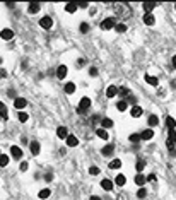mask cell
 <instances>
[{
  "label": "cell",
  "mask_w": 176,
  "mask_h": 200,
  "mask_svg": "<svg viewBox=\"0 0 176 200\" xmlns=\"http://www.w3.org/2000/svg\"><path fill=\"white\" fill-rule=\"evenodd\" d=\"M113 10L118 17H128L130 15V7L125 4H115L113 5Z\"/></svg>",
  "instance_id": "6da1fadb"
},
{
  "label": "cell",
  "mask_w": 176,
  "mask_h": 200,
  "mask_svg": "<svg viewBox=\"0 0 176 200\" xmlns=\"http://www.w3.org/2000/svg\"><path fill=\"white\" fill-rule=\"evenodd\" d=\"M113 27H116V19L115 17H108L101 22V29H104V31H110Z\"/></svg>",
  "instance_id": "7a4b0ae2"
},
{
  "label": "cell",
  "mask_w": 176,
  "mask_h": 200,
  "mask_svg": "<svg viewBox=\"0 0 176 200\" xmlns=\"http://www.w3.org/2000/svg\"><path fill=\"white\" fill-rule=\"evenodd\" d=\"M166 144H168V149H174V144H176V130H169L168 132V140H166Z\"/></svg>",
  "instance_id": "3957f363"
},
{
  "label": "cell",
  "mask_w": 176,
  "mask_h": 200,
  "mask_svg": "<svg viewBox=\"0 0 176 200\" xmlns=\"http://www.w3.org/2000/svg\"><path fill=\"white\" fill-rule=\"evenodd\" d=\"M40 26L43 27V29H50V27L53 26V21L52 17H48V15H44V17L40 19Z\"/></svg>",
  "instance_id": "277c9868"
},
{
  "label": "cell",
  "mask_w": 176,
  "mask_h": 200,
  "mask_svg": "<svg viewBox=\"0 0 176 200\" xmlns=\"http://www.w3.org/2000/svg\"><path fill=\"white\" fill-rule=\"evenodd\" d=\"M10 154H12V157H14V159H21V157H22L21 147H17V145H12V147H10Z\"/></svg>",
  "instance_id": "5b68a950"
},
{
  "label": "cell",
  "mask_w": 176,
  "mask_h": 200,
  "mask_svg": "<svg viewBox=\"0 0 176 200\" xmlns=\"http://www.w3.org/2000/svg\"><path fill=\"white\" fill-rule=\"evenodd\" d=\"M14 106L17 108V110H22V108L27 106V101L24 99V98H15V99H14Z\"/></svg>",
  "instance_id": "8992f818"
},
{
  "label": "cell",
  "mask_w": 176,
  "mask_h": 200,
  "mask_svg": "<svg viewBox=\"0 0 176 200\" xmlns=\"http://www.w3.org/2000/svg\"><path fill=\"white\" fill-rule=\"evenodd\" d=\"M0 38H2V40H12V38H14V31L12 29H2L0 31Z\"/></svg>",
  "instance_id": "52a82bcc"
},
{
  "label": "cell",
  "mask_w": 176,
  "mask_h": 200,
  "mask_svg": "<svg viewBox=\"0 0 176 200\" xmlns=\"http://www.w3.org/2000/svg\"><path fill=\"white\" fill-rule=\"evenodd\" d=\"M101 152H103V156H106V157H110V156L115 152V147H113V144H108V145H104V147L101 149Z\"/></svg>",
  "instance_id": "ba28073f"
},
{
  "label": "cell",
  "mask_w": 176,
  "mask_h": 200,
  "mask_svg": "<svg viewBox=\"0 0 176 200\" xmlns=\"http://www.w3.org/2000/svg\"><path fill=\"white\" fill-rule=\"evenodd\" d=\"M142 113H144V110H142L140 106H137V104L132 108V110H130V115H132L133 118H139V116H142Z\"/></svg>",
  "instance_id": "9c48e42d"
},
{
  "label": "cell",
  "mask_w": 176,
  "mask_h": 200,
  "mask_svg": "<svg viewBox=\"0 0 176 200\" xmlns=\"http://www.w3.org/2000/svg\"><path fill=\"white\" fill-rule=\"evenodd\" d=\"M89 106H91V99H89V98H82L81 103H79V108H81V110H84V111H87Z\"/></svg>",
  "instance_id": "30bf717a"
},
{
  "label": "cell",
  "mask_w": 176,
  "mask_h": 200,
  "mask_svg": "<svg viewBox=\"0 0 176 200\" xmlns=\"http://www.w3.org/2000/svg\"><path fill=\"white\" fill-rule=\"evenodd\" d=\"M140 137H142V140H150V139L154 137V132L150 128H147V130H144L142 133H140Z\"/></svg>",
  "instance_id": "8fae6325"
},
{
  "label": "cell",
  "mask_w": 176,
  "mask_h": 200,
  "mask_svg": "<svg viewBox=\"0 0 176 200\" xmlns=\"http://www.w3.org/2000/svg\"><path fill=\"white\" fill-rule=\"evenodd\" d=\"M154 22H156V19H154V15H152V14H145V15H144V24H147V26H154Z\"/></svg>",
  "instance_id": "7c38bea8"
},
{
  "label": "cell",
  "mask_w": 176,
  "mask_h": 200,
  "mask_svg": "<svg viewBox=\"0 0 176 200\" xmlns=\"http://www.w3.org/2000/svg\"><path fill=\"white\" fill-rule=\"evenodd\" d=\"M118 94V87L116 85H110V87L106 89V96L108 98H115Z\"/></svg>",
  "instance_id": "4fadbf2b"
},
{
  "label": "cell",
  "mask_w": 176,
  "mask_h": 200,
  "mask_svg": "<svg viewBox=\"0 0 176 200\" xmlns=\"http://www.w3.org/2000/svg\"><path fill=\"white\" fill-rule=\"evenodd\" d=\"M29 149H31V154H33V156H38V154H40V144H38V142H31V144H29Z\"/></svg>",
  "instance_id": "5bb4252c"
},
{
  "label": "cell",
  "mask_w": 176,
  "mask_h": 200,
  "mask_svg": "<svg viewBox=\"0 0 176 200\" xmlns=\"http://www.w3.org/2000/svg\"><path fill=\"white\" fill-rule=\"evenodd\" d=\"M57 135H58V139H67V137H69V132H67L65 127H58V130H57Z\"/></svg>",
  "instance_id": "9a60e30c"
},
{
  "label": "cell",
  "mask_w": 176,
  "mask_h": 200,
  "mask_svg": "<svg viewBox=\"0 0 176 200\" xmlns=\"http://www.w3.org/2000/svg\"><path fill=\"white\" fill-rule=\"evenodd\" d=\"M144 10H145V14H150V12L156 9V4H152V2H145V4H142Z\"/></svg>",
  "instance_id": "2e32d148"
},
{
  "label": "cell",
  "mask_w": 176,
  "mask_h": 200,
  "mask_svg": "<svg viewBox=\"0 0 176 200\" xmlns=\"http://www.w3.org/2000/svg\"><path fill=\"white\" fill-rule=\"evenodd\" d=\"M67 75V67L65 65H60L58 69H57V77L58 79H63Z\"/></svg>",
  "instance_id": "e0dca14e"
},
{
  "label": "cell",
  "mask_w": 176,
  "mask_h": 200,
  "mask_svg": "<svg viewBox=\"0 0 176 200\" xmlns=\"http://www.w3.org/2000/svg\"><path fill=\"white\" fill-rule=\"evenodd\" d=\"M116 110L118 111H127V110H128V103H127V99L118 101V103H116Z\"/></svg>",
  "instance_id": "ac0fdd59"
},
{
  "label": "cell",
  "mask_w": 176,
  "mask_h": 200,
  "mask_svg": "<svg viewBox=\"0 0 176 200\" xmlns=\"http://www.w3.org/2000/svg\"><path fill=\"white\" fill-rule=\"evenodd\" d=\"M166 127H168L169 130L176 128V120L173 118V116H166Z\"/></svg>",
  "instance_id": "d6986e66"
},
{
  "label": "cell",
  "mask_w": 176,
  "mask_h": 200,
  "mask_svg": "<svg viewBox=\"0 0 176 200\" xmlns=\"http://www.w3.org/2000/svg\"><path fill=\"white\" fill-rule=\"evenodd\" d=\"M40 9H41V5L38 2H34V4H29L27 10H29V14H36V12H40Z\"/></svg>",
  "instance_id": "ffe728a7"
},
{
  "label": "cell",
  "mask_w": 176,
  "mask_h": 200,
  "mask_svg": "<svg viewBox=\"0 0 176 200\" xmlns=\"http://www.w3.org/2000/svg\"><path fill=\"white\" fill-rule=\"evenodd\" d=\"M77 144H79L77 137H73V135H69V137H67V145H69V147H75Z\"/></svg>",
  "instance_id": "44dd1931"
},
{
  "label": "cell",
  "mask_w": 176,
  "mask_h": 200,
  "mask_svg": "<svg viewBox=\"0 0 176 200\" xmlns=\"http://www.w3.org/2000/svg\"><path fill=\"white\" fill-rule=\"evenodd\" d=\"M145 181H147V176H144L142 173H139V174H137V176H135V183H137V185H139V186H142Z\"/></svg>",
  "instance_id": "7402d4cb"
},
{
  "label": "cell",
  "mask_w": 176,
  "mask_h": 200,
  "mask_svg": "<svg viewBox=\"0 0 176 200\" xmlns=\"http://www.w3.org/2000/svg\"><path fill=\"white\" fill-rule=\"evenodd\" d=\"M65 93L67 94H73V93H75V84H73V82H67V84H65Z\"/></svg>",
  "instance_id": "603a6c76"
},
{
  "label": "cell",
  "mask_w": 176,
  "mask_h": 200,
  "mask_svg": "<svg viewBox=\"0 0 176 200\" xmlns=\"http://www.w3.org/2000/svg\"><path fill=\"white\" fill-rule=\"evenodd\" d=\"M101 127H103V128H111V127H113V120L111 118H103L101 120Z\"/></svg>",
  "instance_id": "cb8c5ba5"
},
{
  "label": "cell",
  "mask_w": 176,
  "mask_h": 200,
  "mask_svg": "<svg viewBox=\"0 0 176 200\" xmlns=\"http://www.w3.org/2000/svg\"><path fill=\"white\" fill-rule=\"evenodd\" d=\"M144 79H145V82H147V84H150V85H157V77H152V75H145V77H144Z\"/></svg>",
  "instance_id": "d4e9b609"
},
{
  "label": "cell",
  "mask_w": 176,
  "mask_h": 200,
  "mask_svg": "<svg viewBox=\"0 0 176 200\" xmlns=\"http://www.w3.org/2000/svg\"><path fill=\"white\" fill-rule=\"evenodd\" d=\"M96 135H98L99 139H104V140L108 139V132L104 128H98V130H96Z\"/></svg>",
  "instance_id": "484cf974"
},
{
  "label": "cell",
  "mask_w": 176,
  "mask_h": 200,
  "mask_svg": "<svg viewBox=\"0 0 176 200\" xmlns=\"http://www.w3.org/2000/svg\"><path fill=\"white\" fill-rule=\"evenodd\" d=\"M125 181H127V180H125L123 174H118V176L115 178V185H118V186H123V185H125Z\"/></svg>",
  "instance_id": "4316f807"
},
{
  "label": "cell",
  "mask_w": 176,
  "mask_h": 200,
  "mask_svg": "<svg viewBox=\"0 0 176 200\" xmlns=\"http://www.w3.org/2000/svg\"><path fill=\"white\" fill-rule=\"evenodd\" d=\"M147 123H149L150 127H156V125L159 123V118H157L156 115H150V116H149V120H147Z\"/></svg>",
  "instance_id": "83f0119b"
},
{
  "label": "cell",
  "mask_w": 176,
  "mask_h": 200,
  "mask_svg": "<svg viewBox=\"0 0 176 200\" xmlns=\"http://www.w3.org/2000/svg\"><path fill=\"white\" fill-rule=\"evenodd\" d=\"M101 186H103L104 190H111L113 188V181H111V180H103V181H101Z\"/></svg>",
  "instance_id": "f1b7e54d"
},
{
  "label": "cell",
  "mask_w": 176,
  "mask_h": 200,
  "mask_svg": "<svg viewBox=\"0 0 176 200\" xmlns=\"http://www.w3.org/2000/svg\"><path fill=\"white\" fill-rule=\"evenodd\" d=\"M50 195H52V190L43 188V190H41V192H40V195H38V197H40V198H48V197H50Z\"/></svg>",
  "instance_id": "f546056e"
},
{
  "label": "cell",
  "mask_w": 176,
  "mask_h": 200,
  "mask_svg": "<svg viewBox=\"0 0 176 200\" xmlns=\"http://www.w3.org/2000/svg\"><path fill=\"white\" fill-rule=\"evenodd\" d=\"M0 116L4 120H7V108H5L4 103H0Z\"/></svg>",
  "instance_id": "4dcf8cb0"
},
{
  "label": "cell",
  "mask_w": 176,
  "mask_h": 200,
  "mask_svg": "<svg viewBox=\"0 0 176 200\" xmlns=\"http://www.w3.org/2000/svg\"><path fill=\"white\" fill-rule=\"evenodd\" d=\"M130 142H133V144H137V142H140L142 140V137H140V133H132V135H130Z\"/></svg>",
  "instance_id": "1f68e13d"
},
{
  "label": "cell",
  "mask_w": 176,
  "mask_h": 200,
  "mask_svg": "<svg viewBox=\"0 0 176 200\" xmlns=\"http://www.w3.org/2000/svg\"><path fill=\"white\" fill-rule=\"evenodd\" d=\"M135 168H137V171H139V173H142V169L145 168V161L139 159V161H137V164H135Z\"/></svg>",
  "instance_id": "d6a6232c"
},
{
  "label": "cell",
  "mask_w": 176,
  "mask_h": 200,
  "mask_svg": "<svg viewBox=\"0 0 176 200\" xmlns=\"http://www.w3.org/2000/svg\"><path fill=\"white\" fill-rule=\"evenodd\" d=\"M120 166H121V161H120V159H113V161L110 163V168H111V169H118Z\"/></svg>",
  "instance_id": "836d02e7"
},
{
  "label": "cell",
  "mask_w": 176,
  "mask_h": 200,
  "mask_svg": "<svg viewBox=\"0 0 176 200\" xmlns=\"http://www.w3.org/2000/svg\"><path fill=\"white\" fill-rule=\"evenodd\" d=\"M65 10L70 12V14H72V12H75V10H77V4H67L65 5Z\"/></svg>",
  "instance_id": "e575fe53"
},
{
  "label": "cell",
  "mask_w": 176,
  "mask_h": 200,
  "mask_svg": "<svg viewBox=\"0 0 176 200\" xmlns=\"http://www.w3.org/2000/svg\"><path fill=\"white\" fill-rule=\"evenodd\" d=\"M7 164H9V156L2 154V156H0V166L4 168V166H7Z\"/></svg>",
  "instance_id": "d590c367"
},
{
  "label": "cell",
  "mask_w": 176,
  "mask_h": 200,
  "mask_svg": "<svg viewBox=\"0 0 176 200\" xmlns=\"http://www.w3.org/2000/svg\"><path fill=\"white\" fill-rule=\"evenodd\" d=\"M115 29H116V33H125V31H127V24L120 22V24H116V27H115Z\"/></svg>",
  "instance_id": "8d00e7d4"
},
{
  "label": "cell",
  "mask_w": 176,
  "mask_h": 200,
  "mask_svg": "<svg viewBox=\"0 0 176 200\" xmlns=\"http://www.w3.org/2000/svg\"><path fill=\"white\" fill-rule=\"evenodd\" d=\"M145 195H147V190L140 186V190L137 192V197H139V198H145Z\"/></svg>",
  "instance_id": "74e56055"
},
{
  "label": "cell",
  "mask_w": 176,
  "mask_h": 200,
  "mask_svg": "<svg viewBox=\"0 0 176 200\" xmlns=\"http://www.w3.org/2000/svg\"><path fill=\"white\" fill-rule=\"evenodd\" d=\"M27 118H29V116H27V113H24V111H21V113H19V122H27Z\"/></svg>",
  "instance_id": "f35d334b"
},
{
  "label": "cell",
  "mask_w": 176,
  "mask_h": 200,
  "mask_svg": "<svg viewBox=\"0 0 176 200\" xmlns=\"http://www.w3.org/2000/svg\"><path fill=\"white\" fill-rule=\"evenodd\" d=\"M89 173H91L92 176H96V174H99V168L98 166H91L89 168Z\"/></svg>",
  "instance_id": "ab89813d"
},
{
  "label": "cell",
  "mask_w": 176,
  "mask_h": 200,
  "mask_svg": "<svg viewBox=\"0 0 176 200\" xmlns=\"http://www.w3.org/2000/svg\"><path fill=\"white\" fill-rule=\"evenodd\" d=\"M87 31H89V24L87 22H82L81 24V33H87Z\"/></svg>",
  "instance_id": "60d3db41"
},
{
  "label": "cell",
  "mask_w": 176,
  "mask_h": 200,
  "mask_svg": "<svg viewBox=\"0 0 176 200\" xmlns=\"http://www.w3.org/2000/svg\"><path fill=\"white\" fill-rule=\"evenodd\" d=\"M118 93H120V94H121V96H127V94H128V89L125 87V85H121V87H120V89H118Z\"/></svg>",
  "instance_id": "b9f144b4"
},
{
  "label": "cell",
  "mask_w": 176,
  "mask_h": 200,
  "mask_svg": "<svg viewBox=\"0 0 176 200\" xmlns=\"http://www.w3.org/2000/svg\"><path fill=\"white\" fill-rule=\"evenodd\" d=\"M89 75H91V77H96V75H98V70H96V67H91V69H89Z\"/></svg>",
  "instance_id": "7bdbcfd3"
},
{
  "label": "cell",
  "mask_w": 176,
  "mask_h": 200,
  "mask_svg": "<svg viewBox=\"0 0 176 200\" xmlns=\"http://www.w3.org/2000/svg\"><path fill=\"white\" fill-rule=\"evenodd\" d=\"M44 180H46V181H52V180H53V174H52V173H46V174H44Z\"/></svg>",
  "instance_id": "ee69618b"
},
{
  "label": "cell",
  "mask_w": 176,
  "mask_h": 200,
  "mask_svg": "<svg viewBox=\"0 0 176 200\" xmlns=\"http://www.w3.org/2000/svg\"><path fill=\"white\" fill-rule=\"evenodd\" d=\"M27 169V163H26V161H22V163H21V171H26Z\"/></svg>",
  "instance_id": "f6af8a7d"
},
{
  "label": "cell",
  "mask_w": 176,
  "mask_h": 200,
  "mask_svg": "<svg viewBox=\"0 0 176 200\" xmlns=\"http://www.w3.org/2000/svg\"><path fill=\"white\" fill-rule=\"evenodd\" d=\"M147 181H156V174H149L147 176Z\"/></svg>",
  "instance_id": "bcb514c9"
},
{
  "label": "cell",
  "mask_w": 176,
  "mask_h": 200,
  "mask_svg": "<svg viewBox=\"0 0 176 200\" xmlns=\"http://www.w3.org/2000/svg\"><path fill=\"white\" fill-rule=\"evenodd\" d=\"M127 103H130V104H135V96H128V101Z\"/></svg>",
  "instance_id": "7dc6e473"
},
{
  "label": "cell",
  "mask_w": 176,
  "mask_h": 200,
  "mask_svg": "<svg viewBox=\"0 0 176 200\" xmlns=\"http://www.w3.org/2000/svg\"><path fill=\"white\" fill-rule=\"evenodd\" d=\"M9 96H10V98H14V99H15V91H14V89H10V91H9Z\"/></svg>",
  "instance_id": "c3c4849f"
},
{
  "label": "cell",
  "mask_w": 176,
  "mask_h": 200,
  "mask_svg": "<svg viewBox=\"0 0 176 200\" xmlns=\"http://www.w3.org/2000/svg\"><path fill=\"white\" fill-rule=\"evenodd\" d=\"M5 75H7V72H5V69H0V79H2V77H5Z\"/></svg>",
  "instance_id": "681fc988"
},
{
  "label": "cell",
  "mask_w": 176,
  "mask_h": 200,
  "mask_svg": "<svg viewBox=\"0 0 176 200\" xmlns=\"http://www.w3.org/2000/svg\"><path fill=\"white\" fill-rule=\"evenodd\" d=\"M84 63H86V60H82V58H81V60H79V62H77V65H79V67H82V65H84Z\"/></svg>",
  "instance_id": "f907efd6"
},
{
  "label": "cell",
  "mask_w": 176,
  "mask_h": 200,
  "mask_svg": "<svg viewBox=\"0 0 176 200\" xmlns=\"http://www.w3.org/2000/svg\"><path fill=\"white\" fill-rule=\"evenodd\" d=\"M171 63H173V67H174V69H176V55H174V56H173V60H171Z\"/></svg>",
  "instance_id": "816d5d0a"
},
{
  "label": "cell",
  "mask_w": 176,
  "mask_h": 200,
  "mask_svg": "<svg viewBox=\"0 0 176 200\" xmlns=\"http://www.w3.org/2000/svg\"><path fill=\"white\" fill-rule=\"evenodd\" d=\"M169 154H171V156H176V149H169Z\"/></svg>",
  "instance_id": "f5cc1de1"
},
{
  "label": "cell",
  "mask_w": 176,
  "mask_h": 200,
  "mask_svg": "<svg viewBox=\"0 0 176 200\" xmlns=\"http://www.w3.org/2000/svg\"><path fill=\"white\" fill-rule=\"evenodd\" d=\"M89 200H101V198H99L98 195H92V197H91V198H89Z\"/></svg>",
  "instance_id": "db71d44e"
},
{
  "label": "cell",
  "mask_w": 176,
  "mask_h": 200,
  "mask_svg": "<svg viewBox=\"0 0 176 200\" xmlns=\"http://www.w3.org/2000/svg\"><path fill=\"white\" fill-rule=\"evenodd\" d=\"M0 63H2V58H0Z\"/></svg>",
  "instance_id": "11a10c76"
},
{
  "label": "cell",
  "mask_w": 176,
  "mask_h": 200,
  "mask_svg": "<svg viewBox=\"0 0 176 200\" xmlns=\"http://www.w3.org/2000/svg\"><path fill=\"white\" fill-rule=\"evenodd\" d=\"M0 156H2V152H0Z\"/></svg>",
  "instance_id": "9f6ffc18"
}]
</instances>
